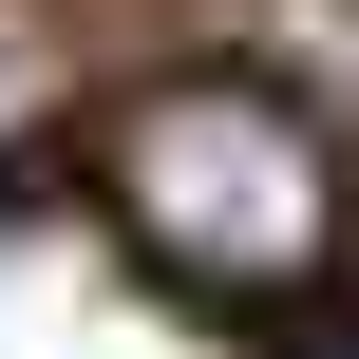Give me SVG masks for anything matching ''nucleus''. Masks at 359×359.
I'll return each instance as SVG.
<instances>
[{"label":"nucleus","instance_id":"1","mask_svg":"<svg viewBox=\"0 0 359 359\" xmlns=\"http://www.w3.org/2000/svg\"><path fill=\"white\" fill-rule=\"evenodd\" d=\"M95 170H114V227H133L189 303H303V284L341 265V151H322V114L265 95V76H151Z\"/></svg>","mask_w":359,"mask_h":359},{"label":"nucleus","instance_id":"2","mask_svg":"<svg viewBox=\"0 0 359 359\" xmlns=\"http://www.w3.org/2000/svg\"><path fill=\"white\" fill-rule=\"evenodd\" d=\"M57 95H76V38H57V0H0V151H19Z\"/></svg>","mask_w":359,"mask_h":359},{"label":"nucleus","instance_id":"3","mask_svg":"<svg viewBox=\"0 0 359 359\" xmlns=\"http://www.w3.org/2000/svg\"><path fill=\"white\" fill-rule=\"evenodd\" d=\"M341 246H359V208H341Z\"/></svg>","mask_w":359,"mask_h":359}]
</instances>
